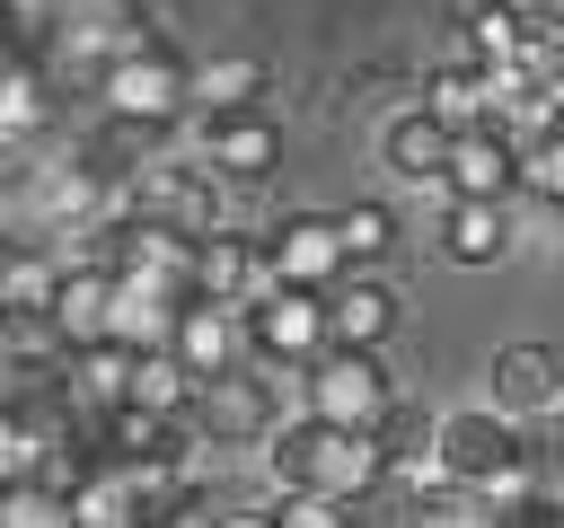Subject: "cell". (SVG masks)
I'll return each mask as SVG.
<instances>
[{"mask_svg": "<svg viewBox=\"0 0 564 528\" xmlns=\"http://www.w3.org/2000/svg\"><path fill=\"white\" fill-rule=\"evenodd\" d=\"M273 449V484H317V493H344V502H361L379 475H388V458H379V440L370 431H352V422H326V414H300V422H273L264 431Z\"/></svg>", "mask_w": 564, "mask_h": 528, "instance_id": "6da1fadb", "label": "cell"}, {"mask_svg": "<svg viewBox=\"0 0 564 528\" xmlns=\"http://www.w3.org/2000/svg\"><path fill=\"white\" fill-rule=\"evenodd\" d=\"M97 106H106L115 123H132V132H167V123L194 106V88H185V62H176L167 44L132 35V44H115V53L97 62Z\"/></svg>", "mask_w": 564, "mask_h": 528, "instance_id": "7a4b0ae2", "label": "cell"}, {"mask_svg": "<svg viewBox=\"0 0 564 528\" xmlns=\"http://www.w3.org/2000/svg\"><path fill=\"white\" fill-rule=\"evenodd\" d=\"M388 405H397V387H388V370H379V352H370V343H326V352L308 361V414L370 431Z\"/></svg>", "mask_w": 564, "mask_h": 528, "instance_id": "3957f363", "label": "cell"}, {"mask_svg": "<svg viewBox=\"0 0 564 528\" xmlns=\"http://www.w3.org/2000/svg\"><path fill=\"white\" fill-rule=\"evenodd\" d=\"M326 343H335V334H326V290L273 282V290H256V299H247V352H264V361H291V370H308V361H317Z\"/></svg>", "mask_w": 564, "mask_h": 528, "instance_id": "277c9868", "label": "cell"}, {"mask_svg": "<svg viewBox=\"0 0 564 528\" xmlns=\"http://www.w3.org/2000/svg\"><path fill=\"white\" fill-rule=\"evenodd\" d=\"M511 458H520V422L502 405H467V414H441L432 422V466L458 475V484H494Z\"/></svg>", "mask_w": 564, "mask_h": 528, "instance_id": "5b68a950", "label": "cell"}, {"mask_svg": "<svg viewBox=\"0 0 564 528\" xmlns=\"http://www.w3.org/2000/svg\"><path fill=\"white\" fill-rule=\"evenodd\" d=\"M185 422H194V440H264L273 431V387L256 370H238V361L229 370H203Z\"/></svg>", "mask_w": 564, "mask_h": 528, "instance_id": "8992f818", "label": "cell"}, {"mask_svg": "<svg viewBox=\"0 0 564 528\" xmlns=\"http://www.w3.org/2000/svg\"><path fill=\"white\" fill-rule=\"evenodd\" d=\"M203 167L220 185H264L282 167V123L256 114V106H229V114H203Z\"/></svg>", "mask_w": 564, "mask_h": 528, "instance_id": "52a82bcc", "label": "cell"}, {"mask_svg": "<svg viewBox=\"0 0 564 528\" xmlns=\"http://www.w3.org/2000/svg\"><path fill=\"white\" fill-rule=\"evenodd\" d=\"M123 211H141V220H159L176 238H203V229H220V176L212 167H141Z\"/></svg>", "mask_w": 564, "mask_h": 528, "instance_id": "ba28073f", "label": "cell"}, {"mask_svg": "<svg viewBox=\"0 0 564 528\" xmlns=\"http://www.w3.org/2000/svg\"><path fill=\"white\" fill-rule=\"evenodd\" d=\"M441 194H494V202H511V194H520V150H511V132H502V123H458L449 150H441Z\"/></svg>", "mask_w": 564, "mask_h": 528, "instance_id": "9c48e42d", "label": "cell"}, {"mask_svg": "<svg viewBox=\"0 0 564 528\" xmlns=\"http://www.w3.org/2000/svg\"><path fill=\"white\" fill-rule=\"evenodd\" d=\"M264 264H273V282H300V290H326L352 255H344V238H335V211H291V220H273V238H264Z\"/></svg>", "mask_w": 564, "mask_h": 528, "instance_id": "30bf717a", "label": "cell"}, {"mask_svg": "<svg viewBox=\"0 0 564 528\" xmlns=\"http://www.w3.org/2000/svg\"><path fill=\"white\" fill-rule=\"evenodd\" d=\"M44 326H53V343L70 352V343H97L106 326H115V273L88 255V264H62L53 273V299H44Z\"/></svg>", "mask_w": 564, "mask_h": 528, "instance_id": "8fae6325", "label": "cell"}, {"mask_svg": "<svg viewBox=\"0 0 564 528\" xmlns=\"http://www.w3.org/2000/svg\"><path fill=\"white\" fill-rule=\"evenodd\" d=\"M167 352L203 378V370H229V361H247V308L238 299H185L176 308V334H167Z\"/></svg>", "mask_w": 564, "mask_h": 528, "instance_id": "7c38bea8", "label": "cell"}, {"mask_svg": "<svg viewBox=\"0 0 564 528\" xmlns=\"http://www.w3.org/2000/svg\"><path fill=\"white\" fill-rule=\"evenodd\" d=\"M326 334H335V343H370V352H379V343L397 334V290H388L370 264H344V273L326 282Z\"/></svg>", "mask_w": 564, "mask_h": 528, "instance_id": "4fadbf2b", "label": "cell"}, {"mask_svg": "<svg viewBox=\"0 0 564 528\" xmlns=\"http://www.w3.org/2000/svg\"><path fill=\"white\" fill-rule=\"evenodd\" d=\"M485 378H494V405H502L511 422H529V414H555V405H564V352H546V343H502Z\"/></svg>", "mask_w": 564, "mask_h": 528, "instance_id": "5bb4252c", "label": "cell"}, {"mask_svg": "<svg viewBox=\"0 0 564 528\" xmlns=\"http://www.w3.org/2000/svg\"><path fill=\"white\" fill-rule=\"evenodd\" d=\"M441 255L449 264H502L511 255V202H494V194H441Z\"/></svg>", "mask_w": 564, "mask_h": 528, "instance_id": "9a60e30c", "label": "cell"}, {"mask_svg": "<svg viewBox=\"0 0 564 528\" xmlns=\"http://www.w3.org/2000/svg\"><path fill=\"white\" fill-rule=\"evenodd\" d=\"M194 290L247 308L256 290H273V264H264V246H247L238 229H203V238H194Z\"/></svg>", "mask_w": 564, "mask_h": 528, "instance_id": "2e32d148", "label": "cell"}, {"mask_svg": "<svg viewBox=\"0 0 564 528\" xmlns=\"http://www.w3.org/2000/svg\"><path fill=\"white\" fill-rule=\"evenodd\" d=\"M44 123H53V79H44L35 53H9L0 62V158H18L26 141H44Z\"/></svg>", "mask_w": 564, "mask_h": 528, "instance_id": "e0dca14e", "label": "cell"}, {"mask_svg": "<svg viewBox=\"0 0 564 528\" xmlns=\"http://www.w3.org/2000/svg\"><path fill=\"white\" fill-rule=\"evenodd\" d=\"M194 290H167V282H141V273H115V343H132V352H150V343H167L176 334V308H185Z\"/></svg>", "mask_w": 564, "mask_h": 528, "instance_id": "ac0fdd59", "label": "cell"}, {"mask_svg": "<svg viewBox=\"0 0 564 528\" xmlns=\"http://www.w3.org/2000/svg\"><path fill=\"white\" fill-rule=\"evenodd\" d=\"M62 502H70V528H132V519H141V493H132V475H123L115 449H97Z\"/></svg>", "mask_w": 564, "mask_h": 528, "instance_id": "d6986e66", "label": "cell"}, {"mask_svg": "<svg viewBox=\"0 0 564 528\" xmlns=\"http://www.w3.org/2000/svg\"><path fill=\"white\" fill-rule=\"evenodd\" d=\"M441 150H449V123H432L423 106H405V114L379 132V158H388L397 176H414V185H441Z\"/></svg>", "mask_w": 564, "mask_h": 528, "instance_id": "ffe728a7", "label": "cell"}, {"mask_svg": "<svg viewBox=\"0 0 564 528\" xmlns=\"http://www.w3.org/2000/svg\"><path fill=\"white\" fill-rule=\"evenodd\" d=\"M185 88H194V106H203V114H229V106H256L264 62H256V53H212V62H194V70H185Z\"/></svg>", "mask_w": 564, "mask_h": 528, "instance_id": "44dd1931", "label": "cell"}, {"mask_svg": "<svg viewBox=\"0 0 564 528\" xmlns=\"http://www.w3.org/2000/svg\"><path fill=\"white\" fill-rule=\"evenodd\" d=\"M123 405H150V414H185V405H194V370H185L167 343H150V352H132Z\"/></svg>", "mask_w": 564, "mask_h": 528, "instance_id": "7402d4cb", "label": "cell"}, {"mask_svg": "<svg viewBox=\"0 0 564 528\" xmlns=\"http://www.w3.org/2000/svg\"><path fill=\"white\" fill-rule=\"evenodd\" d=\"M529 9L520 0H485V9H467V62H529Z\"/></svg>", "mask_w": 564, "mask_h": 528, "instance_id": "603a6c76", "label": "cell"}, {"mask_svg": "<svg viewBox=\"0 0 564 528\" xmlns=\"http://www.w3.org/2000/svg\"><path fill=\"white\" fill-rule=\"evenodd\" d=\"M370 440H379V458H388L397 475H423V466H432V414H423V405H405V396L370 422Z\"/></svg>", "mask_w": 564, "mask_h": 528, "instance_id": "cb8c5ba5", "label": "cell"}, {"mask_svg": "<svg viewBox=\"0 0 564 528\" xmlns=\"http://www.w3.org/2000/svg\"><path fill=\"white\" fill-rule=\"evenodd\" d=\"M423 114L449 123V132H458V123H485V70H476V62L432 70V79H423Z\"/></svg>", "mask_w": 564, "mask_h": 528, "instance_id": "d4e9b609", "label": "cell"}, {"mask_svg": "<svg viewBox=\"0 0 564 528\" xmlns=\"http://www.w3.org/2000/svg\"><path fill=\"white\" fill-rule=\"evenodd\" d=\"M53 273H62V264H44L35 246H0V317H44Z\"/></svg>", "mask_w": 564, "mask_h": 528, "instance_id": "484cf974", "label": "cell"}, {"mask_svg": "<svg viewBox=\"0 0 564 528\" xmlns=\"http://www.w3.org/2000/svg\"><path fill=\"white\" fill-rule=\"evenodd\" d=\"M335 238H344L352 264H379V255L397 246V211H388V202H352V211H335Z\"/></svg>", "mask_w": 564, "mask_h": 528, "instance_id": "4316f807", "label": "cell"}, {"mask_svg": "<svg viewBox=\"0 0 564 528\" xmlns=\"http://www.w3.org/2000/svg\"><path fill=\"white\" fill-rule=\"evenodd\" d=\"M529 70H538V88H546V97H564V26H555V18H538V26H529Z\"/></svg>", "mask_w": 564, "mask_h": 528, "instance_id": "83f0119b", "label": "cell"}, {"mask_svg": "<svg viewBox=\"0 0 564 528\" xmlns=\"http://www.w3.org/2000/svg\"><path fill=\"white\" fill-rule=\"evenodd\" d=\"M9 53H26V26H18V18L0 9V62H9Z\"/></svg>", "mask_w": 564, "mask_h": 528, "instance_id": "f1b7e54d", "label": "cell"}]
</instances>
